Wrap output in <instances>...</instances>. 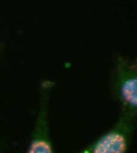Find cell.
<instances>
[{
  "instance_id": "1",
  "label": "cell",
  "mask_w": 137,
  "mask_h": 153,
  "mask_svg": "<svg viewBox=\"0 0 137 153\" xmlns=\"http://www.w3.org/2000/svg\"><path fill=\"white\" fill-rule=\"evenodd\" d=\"M110 85L112 95L121 105V111L137 115V63L124 57H118Z\"/></svg>"
},
{
  "instance_id": "2",
  "label": "cell",
  "mask_w": 137,
  "mask_h": 153,
  "mask_svg": "<svg viewBox=\"0 0 137 153\" xmlns=\"http://www.w3.org/2000/svg\"><path fill=\"white\" fill-rule=\"evenodd\" d=\"M137 115L121 111L114 126L82 150L83 153H125L135 131Z\"/></svg>"
},
{
  "instance_id": "3",
  "label": "cell",
  "mask_w": 137,
  "mask_h": 153,
  "mask_svg": "<svg viewBox=\"0 0 137 153\" xmlns=\"http://www.w3.org/2000/svg\"><path fill=\"white\" fill-rule=\"evenodd\" d=\"M55 83L45 80L41 85L39 111L28 149L29 153H53L54 148L50 134L49 105L50 94Z\"/></svg>"
},
{
  "instance_id": "4",
  "label": "cell",
  "mask_w": 137,
  "mask_h": 153,
  "mask_svg": "<svg viewBox=\"0 0 137 153\" xmlns=\"http://www.w3.org/2000/svg\"><path fill=\"white\" fill-rule=\"evenodd\" d=\"M0 49H1V46H0Z\"/></svg>"
}]
</instances>
